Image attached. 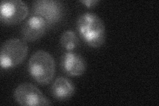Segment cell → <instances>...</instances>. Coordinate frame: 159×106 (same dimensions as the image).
Listing matches in <instances>:
<instances>
[{
	"mask_svg": "<svg viewBox=\"0 0 159 106\" xmlns=\"http://www.w3.org/2000/svg\"><path fill=\"white\" fill-rule=\"evenodd\" d=\"M16 102L23 106L51 105V103L40 90L31 83H23L19 85L14 91Z\"/></svg>",
	"mask_w": 159,
	"mask_h": 106,
	"instance_id": "4",
	"label": "cell"
},
{
	"mask_svg": "<svg viewBox=\"0 0 159 106\" xmlns=\"http://www.w3.org/2000/svg\"><path fill=\"white\" fill-rule=\"evenodd\" d=\"M28 70L34 81L45 85L52 82L55 74V61L48 52L40 50L30 58Z\"/></svg>",
	"mask_w": 159,
	"mask_h": 106,
	"instance_id": "2",
	"label": "cell"
},
{
	"mask_svg": "<svg viewBox=\"0 0 159 106\" xmlns=\"http://www.w3.org/2000/svg\"><path fill=\"white\" fill-rule=\"evenodd\" d=\"M29 8L21 0H4L0 4V19L6 25H16L27 17Z\"/></svg>",
	"mask_w": 159,
	"mask_h": 106,
	"instance_id": "6",
	"label": "cell"
},
{
	"mask_svg": "<svg viewBox=\"0 0 159 106\" xmlns=\"http://www.w3.org/2000/svg\"><path fill=\"white\" fill-rule=\"evenodd\" d=\"M76 28L80 37L89 47L99 48L105 42V25L96 13H82L77 20Z\"/></svg>",
	"mask_w": 159,
	"mask_h": 106,
	"instance_id": "1",
	"label": "cell"
},
{
	"mask_svg": "<svg viewBox=\"0 0 159 106\" xmlns=\"http://www.w3.org/2000/svg\"><path fill=\"white\" fill-rule=\"evenodd\" d=\"M51 92L52 96L58 100H66L74 95L75 86L67 78L59 76L51 85Z\"/></svg>",
	"mask_w": 159,
	"mask_h": 106,
	"instance_id": "9",
	"label": "cell"
},
{
	"mask_svg": "<svg viewBox=\"0 0 159 106\" xmlns=\"http://www.w3.org/2000/svg\"><path fill=\"white\" fill-rule=\"evenodd\" d=\"M60 43L66 52H74L79 46V39L72 30H66L61 35Z\"/></svg>",
	"mask_w": 159,
	"mask_h": 106,
	"instance_id": "10",
	"label": "cell"
},
{
	"mask_svg": "<svg viewBox=\"0 0 159 106\" xmlns=\"http://www.w3.org/2000/svg\"><path fill=\"white\" fill-rule=\"evenodd\" d=\"M64 12L61 2L57 0H38L33 4V15L43 17L48 27L61 21Z\"/></svg>",
	"mask_w": 159,
	"mask_h": 106,
	"instance_id": "5",
	"label": "cell"
},
{
	"mask_svg": "<svg viewBox=\"0 0 159 106\" xmlns=\"http://www.w3.org/2000/svg\"><path fill=\"white\" fill-rule=\"evenodd\" d=\"M48 27L47 22L43 17L33 16L23 25L21 35L25 41H34L43 36Z\"/></svg>",
	"mask_w": 159,
	"mask_h": 106,
	"instance_id": "7",
	"label": "cell"
},
{
	"mask_svg": "<svg viewBox=\"0 0 159 106\" xmlns=\"http://www.w3.org/2000/svg\"><path fill=\"white\" fill-rule=\"evenodd\" d=\"M61 66L64 73L70 76H80L86 70V62L80 54L65 52L61 57Z\"/></svg>",
	"mask_w": 159,
	"mask_h": 106,
	"instance_id": "8",
	"label": "cell"
},
{
	"mask_svg": "<svg viewBox=\"0 0 159 106\" xmlns=\"http://www.w3.org/2000/svg\"><path fill=\"white\" fill-rule=\"evenodd\" d=\"M80 2L83 3L86 7L91 9L96 7L99 2L98 0H81Z\"/></svg>",
	"mask_w": 159,
	"mask_h": 106,
	"instance_id": "11",
	"label": "cell"
},
{
	"mask_svg": "<svg viewBox=\"0 0 159 106\" xmlns=\"http://www.w3.org/2000/svg\"><path fill=\"white\" fill-rule=\"evenodd\" d=\"M28 53V44L21 39L12 38L2 44L0 52V65L4 69L16 67L22 63Z\"/></svg>",
	"mask_w": 159,
	"mask_h": 106,
	"instance_id": "3",
	"label": "cell"
}]
</instances>
